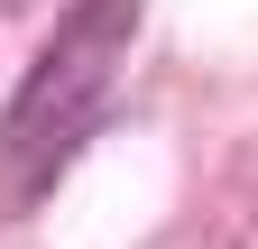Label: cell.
Returning a JSON list of instances; mask_svg holds the SVG:
<instances>
[{
  "instance_id": "cell-1",
  "label": "cell",
  "mask_w": 258,
  "mask_h": 249,
  "mask_svg": "<svg viewBox=\"0 0 258 249\" xmlns=\"http://www.w3.org/2000/svg\"><path fill=\"white\" fill-rule=\"evenodd\" d=\"M129 37H139V0H74V10L55 19V37L37 46L10 120H0V157L10 166H46L92 120V102H102V83L120 74Z\"/></svg>"
}]
</instances>
